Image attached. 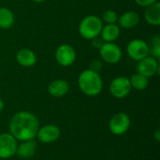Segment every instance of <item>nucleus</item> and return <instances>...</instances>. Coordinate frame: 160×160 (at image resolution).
Instances as JSON below:
<instances>
[{
    "label": "nucleus",
    "instance_id": "f257e3e1",
    "mask_svg": "<svg viewBox=\"0 0 160 160\" xmlns=\"http://www.w3.org/2000/svg\"><path fill=\"white\" fill-rule=\"evenodd\" d=\"M9 133L17 141L34 139L39 128L38 117L30 112H19L15 113L9 122Z\"/></svg>",
    "mask_w": 160,
    "mask_h": 160
},
{
    "label": "nucleus",
    "instance_id": "f03ea898",
    "mask_svg": "<svg viewBox=\"0 0 160 160\" xmlns=\"http://www.w3.org/2000/svg\"><path fill=\"white\" fill-rule=\"evenodd\" d=\"M80 90L88 97H96L102 91L103 81L98 72L90 68L81 72L78 77Z\"/></svg>",
    "mask_w": 160,
    "mask_h": 160
},
{
    "label": "nucleus",
    "instance_id": "7ed1b4c3",
    "mask_svg": "<svg viewBox=\"0 0 160 160\" xmlns=\"http://www.w3.org/2000/svg\"><path fill=\"white\" fill-rule=\"evenodd\" d=\"M103 27L102 20L97 15H88L84 17L79 24V33L85 39L92 40L99 37Z\"/></svg>",
    "mask_w": 160,
    "mask_h": 160
},
{
    "label": "nucleus",
    "instance_id": "20e7f679",
    "mask_svg": "<svg viewBox=\"0 0 160 160\" xmlns=\"http://www.w3.org/2000/svg\"><path fill=\"white\" fill-rule=\"evenodd\" d=\"M101 59L108 64H116L122 58V50L114 42H104L99 48Z\"/></svg>",
    "mask_w": 160,
    "mask_h": 160
},
{
    "label": "nucleus",
    "instance_id": "39448f33",
    "mask_svg": "<svg viewBox=\"0 0 160 160\" xmlns=\"http://www.w3.org/2000/svg\"><path fill=\"white\" fill-rule=\"evenodd\" d=\"M131 89L132 88L129 82V79L123 76L113 79L110 84V92L112 96L118 99L127 98L129 95Z\"/></svg>",
    "mask_w": 160,
    "mask_h": 160
},
{
    "label": "nucleus",
    "instance_id": "423d86ee",
    "mask_svg": "<svg viewBox=\"0 0 160 160\" xmlns=\"http://www.w3.org/2000/svg\"><path fill=\"white\" fill-rule=\"evenodd\" d=\"M109 128L112 134L117 136L123 135L130 128V118L125 112H118L111 118Z\"/></svg>",
    "mask_w": 160,
    "mask_h": 160
},
{
    "label": "nucleus",
    "instance_id": "0eeeda50",
    "mask_svg": "<svg viewBox=\"0 0 160 160\" xmlns=\"http://www.w3.org/2000/svg\"><path fill=\"white\" fill-rule=\"evenodd\" d=\"M149 49L148 44L144 40L137 38L128 44L127 52L131 59L138 62L149 55Z\"/></svg>",
    "mask_w": 160,
    "mask_h": 160
},
{
    "label": "nucleus",
    "instance_id": "6e6552de",
    "mask_svg": "<svg viewBox=\"0 0 160 160\" xmlns=\"http://www.w3.org/2000/svg\"><path fill=\"white\" fill-rule=\"evenodd\" d=\"M75 49L69 44H61L55 51V60L62 67H69L76 60Z\"/></svg>",
    "mask_w": 160,
    "mask_h": 160
},
{
    "label": "nucleus",
    "instance_id": "1a4fd4ad",
    "mask_svg": "<svg viewBox=\"0 0 160 160\" xmlns=\"http://www.w3.org/2000/svg\"><path fill=\"white\" fill-rule=\"evenodd\" d=\"M18 141L10 133L0 134V158L7 159L16 154Z\"/></svg>",
    "mask_w": 160,
    "mask_h": 160
},
{
    "label": "nucleus",
    "instance_id": "9d476101",
    "mask_svg": "<svg viewBox=\"0 0 160 160\" xmlns=\"http://www.w3.org/2000/svg\"><path fill=\"white\" fill-rule=\"evenodd\" d=\"M136 69L138 73L145 76L146 78H151L159 72L158 59L152 56H146L145 58L138 61Z\"/></svg>",
    "mask_w": 160,
    "mask_h": 160
},
{
    "label": "nucleus",
    "instance_id": "9b49d317",
    "mask_svg": "<svg viewBox=\"0 0 160 160\" xmlns=\"http://www.w3.org/2000/svg\"><path fill=\"white\" fill-rule=\"evenodd\" d=\"M61 131L55 125H46L39 128L37 133V138L43 143H51L57 141L60 137Z\"/></svg>",
    "mask_w": 160,
    "mask_h": 160
},
{
    "label": "nucleus",
    "instance_id": "f8f14e48",
    "mask_svg": "<svg viewBox=\"0 0 160 160\" xmlns=\"http://www.w3.org/2000/svg\"><path fill=\"white\" fill-rule=\"evenodd\" d=\"M37 150V142L34 139L22 141L20 144H18L16 149V154L20 158L27 159L32 158Z\"/></svg>",
    "mask_w": 160,
    "mask_h": 160
},
{
    "label": "nucleus",
    "instance_id": "ddd939ff",
    "mask_svg": "<svg viewBox=\"0 0 160 160\" xmlns=\"http://www.w3.org/2000/svg\"><path fill=\"white\" fill-rule=\"evenodd\" d=\"M68 82L62 79L53 80L48 86V92L53 98H62L68 94Z\"/></svg>",
    "mask_w": 160,
    "mask_h": 160
},
{
    "label": "nucleus",
    "instance_id": "4468645a",
    "mask_svg": "<svg viewBox=\"0 0 160 160\" xmlns=\"http://www.w3.org/2000/svg\"><path fill=\"white\" fill-rule=\"evenodd\" d=\"M16 61L23 68H30L37 63V55L32 50L24 48L17 52Z\"/></svg>",
    "mask_w": 160,
    "mask_h": 160
},
{
    "label": "nucleus",
    "instance_id": "2eb2a0df",
    "mask_svg": "<svg viewBox=\"0 0 160 160\" xmlns=\"http://www.w3.org/2000/svg\"><path fill=\"white\" fill-rule=\"evenodd\" d=\"M118 24L125 29H130L135 27L140 22V15L136 11H127L118 17Z\"/></svg>",
    "mask_w": 160,
    "mask_h": 160
},
{
    "label": "nucleus",
    "instance_id": "dca6fc26",
    "mask_svg": "<svg viewBox=\"0 0 160 160\" xmlns=\"http://www.w3.org/2000/svg\"><path fill=\"white\" fill-rule=\"evenodd\" d=\"M144 19L150 25H160V3L158 1L146 7L144 11Z\"/></svg>",
    "mask_w": 160,
    "mask_h": 160
},
{
    "label": "nucleus",
    "instance_id": "f3484780",
    "mask_svg": "<svg viewBox=\"0 0 160 160\" xmlns=\"http://www.w3.org/2000/svg\"><path fill=\"white\" fill-rule=\"evenodd\" d=\"M99 36L104 42H114L120 36V27L116 23H107Z\"/></svg>",
    "mask_w": 160,
    "mask_h": 160
},
{
    "label": "nucleus",
    "instance_id": "a211bd4d",
    "mask_svg": "<svg viewBox=\"0 0 160 160\" xmlns=\"http://www.w3.org/2000/svg\"><path fill=\"white\" fill-rule=\"evenodd\" d=\"M14 14L8 8H0V28L9 29L14 24Z\"/></svg>",
    "mask_w": 160,
    "mask_h": 160
},
{
    "label": "nucleus",
    "instance_id": "6ab92c4d",
    "mask_svg": "<svg viewBox=\"0 0 160 160\" xmlns=\"http://www.w3.org/2000/svg\"><path fill=\"white\" fill-rule=\"evenodd\" d=\"M129 82L131 85V88H134L138 91H142L147 88L148 86V78L145 76L140 74V73H135L129 78Z\"/></svg>",
    "mask_w": 160,
    "mask_h": 160
},
{
    "label": "nucleus",
    "instance_id": "aec40b11",
    "mask_svg": "<svg viewBox=\"0 0 160 160\" xmlns=\"http://www.w3.org/2000/svg\"><path fill=\"white\" fill-rule=\"evenodd\" d=\"M102 20L106 23H115L118 21V15L114 10L107 9L102 14Z\"/></svg>",
    "mask_w": 160,
    "mask_h": 160
},
{
    "label": "nucleus",
    "instance_id": "412c9836",
    "mask_svg": "<svg viewBox=\"0 0 160 160\" xmlns=\"http://www.w3.org/2000/svg\"><path fill=\"white\" fill-rule=\"evenodd\" d=\"M149 53H151L156 59H158L160 57V38L159 36L155 37L153 40V47L149 49Z\"/></svg>",
    "mask_w": 160,
    "mask_h": 160
},
{
    "label": "nucleus",
    "instance_id": "4be33fe9",
    "mask_svg": "<svg viewBox=\"0 0 160 160\" xmlns=\"http://www.w3.org/2000/svg\"><path fill=\"white\" fill-rule=\"evenodd\" d=\"M101 68H102V63L98 59H95L90 63V69H92L94 71L98 72L101 69Z\"/></svg>",
    "mask_w": 160,
    "mask_h": 160
},
{
    "label": "nucleus",
    "instance_id": "5701e85b",
    "mask_svg": "<svg viewBox=\"0 0 160 160\" xmlns=\"http://www.w3.org/2000/svg\"><path fill=\"white\" fill-rule=\"evenodd\" d=\"M156 2H158V0H135V3L137 5H139L141 7H144V8L150 6Z\"/></svg>",
    "mask_w": 160,
    "mask_h": 160
},
{
    "label": "nucleus",
    "instance_id": "b1692460",
    "mask_svg": "<svg viewBox=\"0 0 160 160\" xmlns=\"http://www.w3.org/2000/svg\"><path fill=\"white\" fill-rule=\"evenodd\" d=\"M103 43H104V41L99 37H97V38H95L92 39V45L94 47L98 48V49H99L103 45Z\"/></svg>",
    "mask_w": 160,
    "mask_h": 160
},
{
    "label": "nucleus",
    "instance_id": "393cba45",
    "mask_svg": "<svg viewBox=\"0 0 160 160\" xmlns=\"http://www.w3.org/2000/svg\"><path fill=\"white\" fill-rule=\"evenodd\" d=\"M159 133H160L159 130H158V129H157V130H156V140H157L158 142H159V141H160Z\"/></svg>",
    "mask_w": 160,
    "mask_h": 160
},
{
    "label": "nucleus",
    "instance_id": "a878e982",
    "mask_svg": "<svg viewBox=\"0 0 160 160\" xmlns=\"http://www.w3.org/2000/svg\"><path fill=\"white\" fill-rule=\"evenodd\" d=\"M3 109H4V101L1 99V98H0V112L3 111Z\"/></svg>",
    "mask_w": 160,
    "mask_h": 160
},
{
    "label": "nucleus",
    "instance_id": "bb28decb",
    "mask_svg": "<svg viewBox=\"0 0 160 160\" xmlns=\"http://www.w3.org/2000/svg\"><path fill=\"white\" fill-rule=\"evenodd\" d=\"M33 2H35V3H43L45 0H32Z\"/></svg>",
    "mask_w": 160,
    "mask_h": 160
}]
</instances>
